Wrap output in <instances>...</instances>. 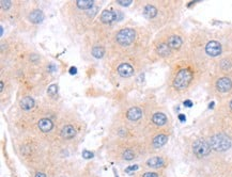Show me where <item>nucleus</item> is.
<instances>
[{
	"mask_svg": "<svg viewBox=\"0 0 232 177\" xmlns=\"http://www.w3.org/2000/svg\"><path fill=\"white\" fill-rule=\"evenodd\" d=\"M39 128L41 129V131H43V132H48V131H50L54 127V124H52V122L50 121L49 119H42L39 121V124H38Z\"/></svg>",
	"mask_w": 232,
	"mask_h": 177,
	"instance_id": "17",
	"label": "nucleus"
},
{
	"mask_svg": "<svg viewBox=\"0 0 232 177\" xmlns=\"http://www.w3.org/2000/svg\"><path fill=\"white\" fill-rule=\"evenodd\" d=\"M228 108H229V110L232 112V99L231 100H229V102H228Z\"/></svg>",
	"mask_w": 232,
	"mask_h": 177,
	"instance_id": "33",
	"label": "nucleus"
},
{
	"mask_svg": "<svg viewBox=\"0 0 232 177\" xmlns=\"http://www.w3.org/2000/svg\"><path fill=\"white\" fill-rule=\"evenodd\" d=\"M135 37H136V33L134 30L130 29V28H125V29L120 30L117 33L116 40L121 45H130L134 42Z\"/></svg>",
	"mask_w": 232,
	"mask_h": 177,
	"instance_id": "5",
	"label": "nucleus"
},
{
	"mask_svg": "<svg viewBox=\"0 0 232 177\" xmlns=\"http://www.w3.org/2000/svg\"><path fill=\"white\" fill-rule=\"evenodd\" d=\"M166 43L168 44V46L173 50H179L184 44V40L181 37L179 33H171L166 37Z\"/></svg>",
	"mask_w": 232,
	"mask_h": 177,
	"instance_id": "7",
	"label": "nucleus"
},
{
	"mask_svg": "<svg viewBox=\"0 0 232 177\" xmlns=\"http://www.w3.org/2000/svg\"><path fill=\"white\" fill-rule=\"evenodd\" d=\"M134 157H135V155L132 150H125V152L123 153V158H124L125 160H129L130 161V160L134 159Z\"/></svg>",
	"mask_w": 232,
	"mask_h": 177,
	"instance_id": "24",
	"label": "nucleus"
},
{
	"mask_svg": "<svg viewBox=\"0 0 232 177\" xmlns=\"http://www.w3.org/2000/svg\"><path fill=\"white\" fill-rule=\"evenodd\" d=\"M156 54L161 58H168V57H170L172 54V49L168 46L166 41H163V42H159L156 45Z\"/></svg>",
	"mask_w": 232,
	"mask_h": 177,
	"instance_id": "8",
	"label": "nucleus"
},
{
	"mask_svg": "<svg viewBox=\"0 0 232 177\" xmlns=\"http://www.w3.org/2000/svg\"><path fill=\"white\" fill-rule=\"evenodd\" d=\"M196 80V67L183 63L178 66L171 78V88L175 92H185Z\"/></svg>",
	"mask_w": 232,
	"mask_h": 177,
	"instance_id": "1",
	"label": "nucleus"
},
{
	"mask_svg": "<svg viewBox=\"0 0 232 177\" xmlns=\"http://www.w3.org/2000/svg\"><path fill=\"white\" fill-rule=\"evenodd\" d=\"M118 73L120 74V76L122 77H130V76L134 74V68L132 65H130L129 63H123L119 65L118 67Z\"/></svg>",
	"mask_w": 232,
	"mask_h": 177,
	"instance_id": "10",
	"label": "nucleus"
},
{
	"mask_svg": "<svg viewBox=\"0 0 232 177\" xmlns=\"http://www.w3.org/2000/svg\"><path fill=\"white\" fill-rule=\"evenodd\" d=\"M47 93H48V95H50V96H55V95H57V93H58V85L57 84H52L49 88H48Z\"/></svg>",
	"mask_w": 232,
	"mask_h": 177,
	"instance_id": "23",
	"label": "nucleus"
},
{
	"mask_svg": "<svg viewBox=\"0 0 232 177\" xmlns=\"http://www.w3.org/2000/svg\"><path fill=\"white\" fill-rule=\"evenodd\" d=\"M157 14H158V10L156 6H152V4H148V6H144L143 15L146 18H148V19H153V18H155L156 16H157Z\"/></svg>",
	"mask_w": 232,
	"mask_h": 177,
	"instance_id": "12",
	"label": "nucleus"
},
{
	"mask_svg": "<svg viewBox=\"0 0 232 177\" xmlns=\"http://www.w3.org/2000/svg\"><path fill=\"white\" fill-rule=\"evenodd\" d=\"M76 136V129L72 125H66L61 129V137L64 139H72Z\"/></svg>",
	"mask_w": 232,
	"mask_h": 177,
	"instance_id": "18",
	"label": "nucleus"
},
{
	"mask_svg": "<svg viewBox=\"0 0 232 177\" xmlns=\"http://www.w3.org/2000/svg\"><path fill=\"white\" fill-rule=\"evenodd\" d=\"M143 177H159L156 173H153V172H147V173L143 174Z\"/></svg>",
	"mask_w": 232,
	"mask_h": 177,
	"instance_id": "28",
	"label": "nucleus"
},
{
	"mask_svg": "<svg viewBox=\"0 0 232 177\" xmlns=\"http://www.w3.org/2000/svg\"><path fill=\"white\" fill-rule=\"evenodd\" d=\"M0 85H1V91H3V87H4V84H3V82L1 81V83H0Z\"/></svg>",
	"mask_w": 232,
	"mask_h": 177,
	"instance_id": "35",
	"label": "nucleus"
},
{
	"mask_svg": "<svg viewBox=\"0 0 232 177\" xmlns=\"http://www.w3.org/2000/svg\"><path fill=\"white\" fill-rule=\"evenodd\" d=\"M168 142V136L164 135V133H159V135L155 136L152 141V144L155 148H159L166 144Z\"/></svg>",
	"mask_w": 232,
	"mask_h": 177,
	"instance_id": "14",
	"label": "nucleus"
},
{
	"mask_svg": "<svg viewBox=\"0 0 232 177\" xmlns=\"http://www.w3.org/2000/svg\"><path fill=\"white\" fill-rule=\"evenodd\" d=\"M29 20L33 24H40L44 20V14L41 10H34L29 14Z\"/></svg>",
	"mask_w": 232,
	"mask_h": 177,
	"instance_id": "16",
	"label": "nucleus"
},
{
	"mask_svg": "<svg viewBox=\"0 0 232 177\" xmlns=\"http://www.w3.org/2000/svg\"><path fill=\"white\" fill-rule=\"evenodd\" d=\"M76 4L81 10H88V9H91L93 6V1L92 0H78Z\"/></svg>",
	"mask_w": 232,
	"mask_h": 177,
	"instance_id": "21",
	"label": "nucleus"
},
{
	"mask_svg": "<svg viewBox=\"0 0 232 177\" xmlns=\"http://www.w3.org/2000/svg\"><path fill=\"white\" fill-rule=\"evenodd\" d=\"M192 149L194 155L198 158H204L209 156L212 152V147L210 145L209 141L202 138H199L194 141V143L192 145Z\"/></svg>",
	"mask_w": 232,
	"mask_h": 177,
	"instance_id": "3",
	"label": "nucleus"
},
{
	"mask_svg": "<svg viewBox=\"0 0 232 177\" xmlns=\"http://www.w3.org/2000/svg\"><path fill=\"white\" fill-rule=\"evenodd\" d=\"M104 52H105V50H104L103 47L96 46L92 49V56L95 57L96 59H100L104 56Z\"/></svg>",
	"mask_w": 232,
	"mask_h": 177,
	"instance_id": "22",
	"label": "nucleus"
},
{
	"mask_svg": "<svg viewBox=\"0 0 232 177\" xmlns=\"http://www.w3.org/2000/svg\"><path fill=\"white\" fill-rule=\"evenodd\" d=\"M126 116H127V119H129L130 121L136 122V121H138V119H141L142 110L140 108H138V107H134V108L130 109L129 111H127Z\"/></svg>",
	"mask_w": 232,
	"mask_h": 177,
	"instance_id": "11",
	"label": "nucleus"
},
{
	"mask_svg": "<svg viewBox=\"0 0 232 177\" xmlns=\"http://www.w3.org/2000/svg\"><path fill=\"white\" fill-rule=\"evenodd\" d=\"M204 52L210 57H218L223 52V45L217 40H210L204 45Z\"/></svg>",
	"mask_w": 232,
	"mask_h": 177,
	"instance_id": "6",
	"label": "nucleus"
},
{
	"mask_svg": "<svg viewBox=\"0 0 232 177\" xmlns=\"http://www.w3.org/2000/svg\"><path fill=\"white\" fill-rule=\"evenodd\" d=\"M0 6H1L2 10H9L10 6H11V1H9V0H3V1L0 2Z\"/></svg>",
	"mask_w": 232,
	"mask_h": 177,
	"instance_id": "25",
	"label": "nucleus"
},
{
	"mask_svg": "<svg viewBox=\"0 0 232 177\" xmlns=\"http://www.w3.org/2000/svg\"><path fill=\"white\" fill-rule=\"evenodd\" d=\"M83 157L84 159H90V158L93 157V153L89 152V150H84L83 152Z\"/></svg>",
	"mask_w": 232,
	"mask_h": 177,
	"instance_id": "26",
	"label": "nucleus"
},
{
	"mask_svg": "<svg viewBox=\"0 0 232 177\" xmlns=\"http://www.w3.org/2000/svg\"><path fill=\"white\" fill-rule=\"evenodd\" d=\"M35 177H46V176H45V174L41 173V172H38V173L35 174Z\"/></svg>",
	"mask_w": 232,
	"mask_h": 177,
	"instance_id": "32",
	"label": "nucleus"
},
{
	"mask_svg": "<svg viewBox=\"0 0 232 177\" xmlns=\"http://www.w3.org/2000/svg\"><path fill=\"white\" fill-rule=\"evenodd\" d=\"M152 122H153V124H155L156 126L161 127V126H164L167 124L168 118L165 113H163V112H156V113H154L153 116H152Z\"/></svg>",
	"mask_w": 232,
	"mask_h": 177,
	"instance_id": "9",
	"label": "nucleus"
},
{
	"mask_svg": "<svg viewBox=\"0 0 232 177\" xmlns=\"http://www.w3.org/2000/svg\"><path fill=\"white\" fill-rule=\"evenodd\" d=\"M117 14L111 10H104L101 14V20L104 24H109L116 19Z\"/></svg>",
	"mask_w": 232,
	"mask_h": 177,
	"instance_id": "15",
	"label": "nucleus"
},
{
	"mask_svg": "<svg viewBox=\"0 0 232 177\" xmlns=\"http://www.w3.org/2000/svg\"><path fill=\"white\" fill-rule=\"evenodd\" d=\"M136 170H138V166H129V167H126L125 172L130 173V171H136Z\"/></svg>",
	"mask_w": 232,
	"mask_h": 177,
	"instance_id": "29",
	"label": "nucleus"
},
{
	"mask_svg": "<svg viewBox=\"0 0 232 177\" xmlns=\"http://www.w3.org/2000/svg\"><path fill=\"white\" fill-rule=\"evenodd\" d=\"M147 164L151 167H154V169H158V167L165 166V160L161 157H153L150 158L148 161H147Z\"/></svg>",
	"mask_w": 232,
	"mask_h": 177,
	"instance_id": "19",
	"label": "nucleus"
},
{
	"mask_svg": "<svg viewBox=\"0 0 232 177\" xmlns=\"http://www.w3.org/2000/svg\"><path fill=\"white\" fill-rule=\"evenodd\" d=\"M184 106H186V107H192L193 106V102L190 101V100H186V101H184Z\"/></svg>",
	"mask_w": 232,
	"mask_h": 177,
	"instance_id": "31",
	"label": "nucleus"
},
{
	"mask_svg": "<svg viewBox=\"0 0 232 177\" xmlns=\"http://www.w3.org/2000/svg\"><path fill=\"white\" fill-rule=\"evenodd\" d=\"M76 73H77L76 67H71V68H70V74H71V75H75Z\"/></svg>",
	"mask_w": 232,
	"mask_h": 177,
	"instance_id": "30",
	"label": "nucleus"
},
{
	"mask_svg": "<svg viewBox=\"0 0 232 177\" xmlns=\"http://www.w3.org/2000/svg\"><path fill=\"white\" fill-rule=\"evenodd\" d=\"M179 119H180L182 122L185 121V115H183V114H180V115H179Z\"/></svg>",
	"mask_w": 232,
	"mask_h": 177,
	"instance_id": "34",
	"label": "nucleus"
},
{
	"mask_svg": "<svg viewBox=\"0 0 232 177\" xmlns=\"http://www.w3.org/2000/svg\"><path fill=\"white\" fill-rule=\"evenodd\" d=\"M118 3L123 6H127L132 3V0H118Z\"/></svg>",
	"mask_w": 232,
	"mask_h": 177,
	"instance_id": "27",
	"label": "nucleus"
},
{
	"mask_svg": "<svg viewBox=\"0 0 232 177\" xmlns=\"http://www.w3.org/2000/svg\"><path fill=\"white\" fill-rule=\"evenodd\" d=\"M20 107L23 110H30L34 107V99L31 98L29 96L24 97L23 99L20 100Z\"/></svg>",
	"mask_w": 232,
	"mask_h": 177,
	"instance_id": "20",
	"label": "nucleus"
},
{
	"mask_svg": "<svg viewBox=\"0 0 232 177\" xmlns=\"http://www.w3.org/2000/svg\"><path fill=\"white\" fill-rule=\"evenodd\" d=\"M214 88L219 95H228L232 92V78L229 75H224L216 78Z\"/></svg>",
	"mask_w": 232,
	"mask_h": 177,
	"instance_id": "4",
	"label": "nucleus"
},
{
	"mask_svg": "<svg viewBox=\"0 0 232 177\" xmlns=\"http://www.w3.org/2000/svg\"><path fill=\"white\" fill-rule=\"evenodd\" d=\"M209 143L212 149H215L216 152H226L231 146V140L223 132L215 133L212 136L209 140Z\"/></svg>",
	"mask_w": 232,
	"mask_h": 177,
	"instance_id": "2",
	"label": "nucleus"
},
{
	"mask_svg": "<svg viewBox=\"0 0 232 177\" xmlns=\"http://www.w3.org/2000/svg\"><path fill=\"white\" fill-rule=\"evenodd\" d=\"M219 69H221V71H224V73H230L232 71V58H224L221 59V61H219Z\"/></svg>",
	"mask_w": 232,
	"mask_h": 177,
	"instance_id": "13",
	"label": "nucleus"
}]
</instances>
